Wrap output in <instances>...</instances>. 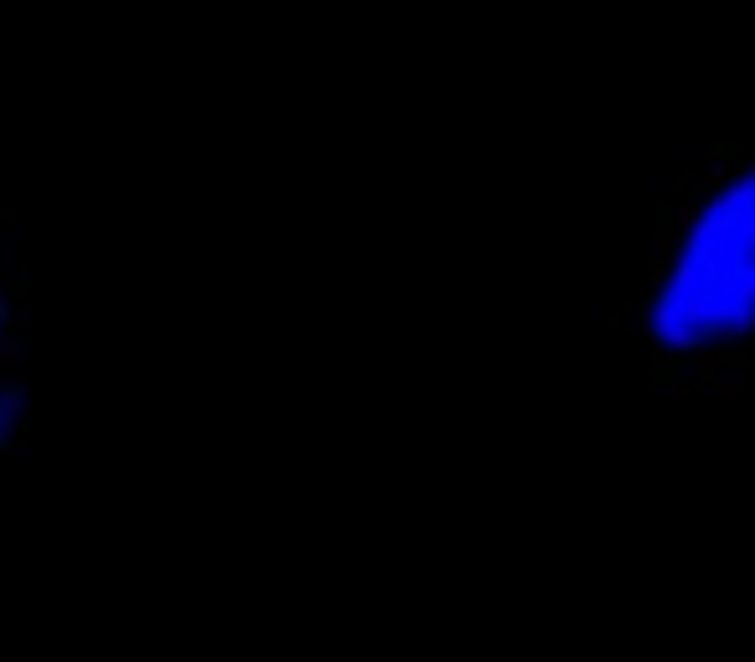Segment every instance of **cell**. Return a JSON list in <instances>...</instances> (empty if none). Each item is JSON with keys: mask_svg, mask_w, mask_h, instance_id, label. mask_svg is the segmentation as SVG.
Returning <instances> with one entry per match:
<instances>
[{"mask_svg": "<svg viewBox=\"0 0 755 662\" xmlns=\"http://www.w3.org/2000/svg\"><path fill=\"white\" fill-rule=\"evenodd\" d=\"M642 331L657 378L740 388L730 373L755 347V150H714L662 207Z\"/></svg>", "mask_w": 755, "mask_h": 662, "instance_id": "obj_1", "label": "cell"}, {"mask_svg": "<svg viewBox=\"0 0 755 662\" xmlns=\"http://www.w3.org/2000/svg\"><path fill=\"white\" fill-rule=\"evenodd\" d=\"M26 409V269L0 213V456L21 445Z\"/></svg>", "mask_w": 755, "mask_h": 662, "instance_id": "obj_2", "label": "cell"}]
</instances>
